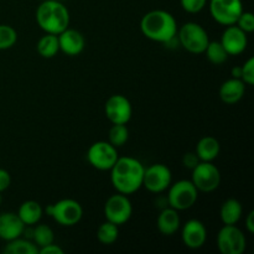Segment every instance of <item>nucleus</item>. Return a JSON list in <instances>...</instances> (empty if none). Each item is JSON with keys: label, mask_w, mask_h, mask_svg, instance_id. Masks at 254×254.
<instances>
[{"label": "nucleus", "mask_w": 254, "mask_h": 254, "mask_svg": "<svg viewBox=\"0 0 254 254\" xmlns=\"http://www.w3.org/2000/svg\"><path fill=\"white\" fill-rule=\"evenodd\" d=\"M45 212L64 227L76 226L83 217V208L81 203L72 198H64L56 203L46 206Z\"/></svg>", "instance_id": "obj_5"}, {"label": "nucleus", "mask_w": 254, "mask_h": 254, "mask_svg": "<svg viewBox=\"0 0 254 254\" xmlns=\"http://www.w3.org/2000/svg\"><path fill=\"white\" fill-rule=\"evenodd\" d=\"M183 163H184V165L186 166V168H189V169H191V170H192V169L195 168V166L197 165L198 163H200V159L197 158L196 153H188V154H185V155H184Z\"/></svg>", "instance_id": "obj_34"}, {"label": "nucleus", "mask_w": 254, "mask_h": 254, "mask_svg": "<svg viewBox=\"0 0 254 254\" xmlns=\"http://www.w3.org/2000/svg\"><path fill=\"white\" fill-rule=\"evenodd\" d=\"M57 37H59L60 51L67 56H78L86 46V40L78 30L67 27L61 34L57 35Z\"/></svg>", "instance_id": "obj_16"}, {"label": "nucleus", "mask_w": 254, "mask_h": 254, "mask_svg": "<svg viewBox=\"0 0 254 254\" xmlns=\"http://www.w3.org/2000/svg\"><path fill=\"white\" fill-rule=\"evenodd\" d=\"M217 248L221 254H243L247 248L245 233L236 225H223L218 231Z\"/></svg>", "instance_id": "obj_8"}, {"label": "nucleus", "mask_w": 254, "mask_h": 254, "mask_svg": "<svg viewBox=\"0 0 254 254\" xmlns=\"http://www.w3.org/2000/svg\"><path fill=\"white\" fill-rule=\"evenodd\" d=\"M119 237V228L114 223L109 222L106 220V222L101 223L97 230V240L104 246H111L117 242Z\"/></svg>", "instance_id": "obj_25"}, {"label": "nucleus", "mask_w": 254, "mask_h": 254, "mask_svg": "<svg viewBox=\"0 0 254 254\" xmlns=\"http://www.w3.org/2000/svg\"><path fill=\"white\" fill-rule=\"evenodd\" d=\"M4 253L6 254H39V248L27 238H15L6 242L4 247Z\"/></svg>", "instance_id": "obj_24"}, {"label": "nucleus", "mask_w": 254, "mask_h": 254, "mask_svg": "<svg viewBox=\"0 0 254 254\" xmlns=\"http://www.w3.org/2000/svg\"><path fill=\"white\" fill-rule=\"evenodd\" d=\"M156 225H158L159 232L163 236L166 237H170L174 236L179 230H180L181 226V220L180 216H179V211H176L173 207H166L161 210V212L159 213L158 221H156Z\"/></svg>", "instance_id": "obj_18"}, {"label": "nucleus", "mask_w": 254, "mask_h": 254, "mask_svg": "<svg viewBox=\"0 0 254 254\" xmlns=\"http://www.w3.org/2000/svg\"><path fill=\"white\" fill-rule=\"evenodd\" d=\"M241 79L245 82L246 86H253L254 84V57H251L241 66Z\"/></svg>", "instance_id": "obj_31"}, {"label": "nucleus", "mask_w": 254, "mask_h": 254, "mask_svg": "<svg viewBox=\"0 0 254 254\" xmlns=\"http://www.w3.org/2000/svg\"><path fill=\"white\" fill-rule=\"evenodd\" d=\"M191 181L198 192H212L221 184V173L212 161H200L192 169Z\"/></svg>", "instance_id": "obj_7"}, {"label": "nucleus", "mask_w": 254, "mask_h": 254, "mask_svg": "<svg viewBox=\"0 0 254 254\" xmlns=\"http://www.w3.org/2000/svg\"><path fill=\"white\" fill-rule=\"evenodd\" d=\"M36 22L46 34L59 35L69 26V11L59 0H46L37 7Z\"/></svg>", "instance_id": "obj_3"}, {"label": "nucleus", "mask_w": 254, "mask_h": 254, "mask_svg": "<svg viewBox=\"0 0 254 254\" xmlns=\"http://www.w3.org/2000/svg\"><path fill=\"white\" fill-rule=\"evenodd\" d=\"M173 183L171 170L164 164H153L144 170L143 186L151 193H161Z\"/></svg>", "instance_id": "obj_12"}, {"label": "nucleus", "mask_w": 254, "mask_h": 254, "mask_svg": "<svg viewBox=\"0 0 254 254\" xmlns=\"http://www.w3.org/2000/svg\"><path fill=\"white\" fill-rule=\"evenodd\" d=\"M129 130L127 128V124H113L109 129L108 141L116 148H121L128 141Z\"/></svg>", "instance_id": "obj_28"}, {"label": "nucleus", "mask_w": 254, "mask_h": 254, "mask_svg": "<svg viewBox=\"0 0 254 254\" xmlns=\"http://www.w3.org/2000/svg\"><path fill=\"white\" fill-rule=\"evenodd\" d=\"M183 243L190 250H200L207 241V228L200 220H189L181 230Z\"/></svg>", "instance_id": "obj_15"}, {"label": "nucleus", "mask_w": 254, "mask_h": 254, "mask_svg": "<svg viewBox=\"0 0 254 254\" xmlns=\"http://www.w3.org/2000/svg\"><path fill=\"white\" fill-rule=\"evenodd\" d=\"M25 225L17 213L2 212L0 213V238L5 242L15 240L22 236Z\"/></svg>", "instance_id": "obj_17"}, {"label": "nucleus", "mask_w": 254, "mask_h": 254, "mask_svg": "<svg viewBox=\"0 0 254 254\" xmlns=\"http://www.w3.org/2000/svg\"><path fill=\"white\" fill-rule=\"evenodd\" d=\"M208 61L213 64H222L228 60V54L220 41H210L205 52Z\"/></svg>", "instance_id": "obj_27"}, {"label": "nucleus", "mask_w": 254, "mask_h": 254, "mask_svg": "<svg viewBox=\"0 0 254 254\" xmlns=\"http://www.w3.org/2000/svg\"><path fill=\"white\" fill-rule=\"evenodd\" d=\"M241 30L246 32V34H251L254 31V16L251 11H245L243 10L242 14L238 16L236 24Z\"/></svg>", "instance_id": "obj_30"}, {"label": "nucleus", "mask_w": 254, "mask_h": 254, "mask_svg": "<svg viewBox=\"0 0 254 254\" xmlns=\"http://www.w3.org/2000/svg\"><path fill=\"white\" fill-rule=\"evenodd\" d=\"M32 242L37 248H42L55 242V233L52 228L47 225H37L32 228Z\"/></svg>", "instance_id": "obj_26"}, {"label": "nucleus", "mask_w": 254, "mask_h": 254, "mask_svg": "<svg viewBox=\"0 0 254 254\" xmlns=\"http://www.w3.org/2000/svg\"><path fill=\"white\" fill-rule=\"evenodd\" d=\"M176 19L165 10H151L140 20V30L146 39L168 44L178 34Z\"/></svg>", "instance_id": "obj_2"}, {"label": "nucleus", "mask_w": 254, "mask_h": 254, "mask_svg": "<svg viewBox=\"0 0 254 254\" xmlns=\"http://www.w3.org/2000/svg\"><path fill=\"white\" fill-rule=\"evenodd\" d=\"M210 14L216 22L223 26L235 25L243 11L241 0H210Z\"/></svg>", "instance_id": "obj_11"}, {"label": "nucleus", "mask_w": 254, "mask_h": 254, "mask_svg": "<svg viewBox=\"0 0 254 254\" xmlns=\"http://www.w3.org/2000/svg\"><path fill=\"white\" fill-rule=\"evenodd\" d=\"M246 93V84L241 78H230L220 87V98L226 104H236L243 98Z\"/></svg>", "instance_id": "obj_19"}, {"label": "nucleus", "mask_w": 254, "mask_h": 254, "mask_svg": "<svg viewBox=\"0 0 254 254\" xmlns=\"http://www.w3.org/2000/svg\"><path fill=\"white\" fill-rule=\"evenodd\" d=\"M220 42L228 56H238L247 49L248 37L247 34L241 30L237 25H230V26H226L225 31L222 32Z\"/></svg>", "instance_id": "obj_14"}, {"label": "nucleus", "mask_w": 254, "mask_h": 254, "mask_svg": "<svg viewBox=\"0 0 254 254\" xmlns=\"http://www.w3.org/2000/svg\"><path fill=\"white\" fill-rule=\"evenodd\" d=\"M145 166L133 156L118 158L111 169V183L117 192L123 195L135 193L143 188V176Z\"/></svg>", "instance_id": "obj_1"}, {"label": "nucleus", "mask_w": 254, "mask_h": 254, "mask_svg": "<svg viewBox=\"0 0 254 254\" xmlns=\"http://www.w3.org/2000/svg\"><path fill=\"white\" fill-rule=\"evenodd\" d=\"M241 72H242V69H241V66L233 67L232 71H231V76H232L233 78H241Z\"/></svg>", "instance_id": "obj_37"}, {"label": "nucleus", "mask_w": 254, "mask_h": 254, "mask_svg": "<svg viewBox=\"0 0 254 254\" xmlns=\"http://www.w3.org/2000/svg\"><path fill=\"white\" fill-rule=\"evenodd\" d=\"M2 203V196H1V192H0V205Z\"/></svg>", "instance_id": "obj_38"}, {"label": "nucleus", "mask_w": 254, "mask_h": 254, "mask_svg": "<svg viewBox=\"0 0 254 254\" xmlns=\"http://www.w3.org/2000/svg\"><path fill=\"white\" fill-rule=\"evenodd\" d=\"M168 205L176 211H185L192 207L198 198V190L191 180H179L169 186Z\"/></svg>", "instance_id": "obj_6"}, {"label": "nucleus", "mask_w": 254, "mask_h": 254, "mask_svg": "<svg viewBox=\"0 0 254 254\" xmlns=\"http://www.w3.org/2000/svg\"><path fill=\"white\" fill-rule=\"evenodd\" d=\"M131 215H133V206L127 195L117 192L116 195H112L106 201V205H104L106 220L114 223L118 227L126 225L130 220Z\"/></svg>", "instance_id": "obj_10"}, {"label": "nucleus", "mask_w": 254, "mask_h": 254, "mask_svg": "<svg viewBox=\"0 0 254 254\" xmlns=\"http://www.w3.org/2000/svg\"><path fill=\"white\" fill-rule=\"evenodd\" d=\"M39 254H64V250L59 245H55L54 242L51 245H47L45 247L40 248Z\"/></svg>", "instance_id": "obj_35"}, {"label": "nucleus", "mask_w": 254, "mask_h": 254, "mask_svg": "<svg viewBox=\"0 0 254 254\" xmlns=\"http://www.w3.org/2000/svg\"><path fill=\"white\" fill-rule=\"evenodd\" d=\"M221 145L213 136H203L196 145V155L200 161H213L220 155Z\"/></svg>", "instance_id": "obj_21"}, {"label": "nucleus", "mask_w": 254, "mask_h": 254, "mask_svg": "<svg viewBox=\"0 0 254 254\" xmlns=\"http://www.w3.org/2000/svg\"><path fill=\"white\" fill-rule=\"evenodd\" d=\"M42 215H44V208L41 207L37 201L29 200L25 201L20 205L17 210V216L22 221L25 226H34L40 222Z\"/></svg>", "instance_id": "obj_20"}, {"label": "nucleus", "mask_w": 254, "mask_h": 254, "mask_svg": "<svg viewBox=\"0 0 254 254\" xmlns=\"http://www.w3.org/2000/svg\"><path fill=\"white\" fill-rule=\"evenodd\" d=\"M11 184V176L5 169H0V192H4L7 190Z\"/></svg>", "instance_id": "obj_33"}, {"label": "nucleus", "mask_w": 254, "mask_h": 254, "mask_svg": "<svg viewBox=\"0 0 254 254\" xmlns=\"http://www.w3.org/2000/svg\"><path fill=\"white\" fill-rule=\"evenodd\" d=\"M36 50L39 55L44 59H52L56 56L60 51L59 37L54 34H46L39 40L36 45Z\"/></svg>", "instance_id": "obj_23"}, {"label": "nucleus", "mask_w": 254, "mask_h": 254, "mask_svg": "<svg viewBox=\"0 0 254 254\" xmlns=\"http://www.w3.org/2000/svg\"><path fill=\"white\" fill-rule=\"evenodd\" d=\"M118 158V150L109 141H96L89 146L87 151L88 163L99 171L111 170Z\"/></svg>", "instance_id": "obj_9"}, {"label": "nucleus", "mask_w": 254, "mask_h": 254, "mask_svg": "<svg viewBox=\"0 0 254 254\" xmlns=\"http://www.w3.org/2000/svg\"><path fill=\"white\" fill-rule=\"evenodd\" d=\"M17 32L10 25L0 24V51L9 50L16 44Z\"/></svg>", "instance_id": "obj_29"}, {"label": "nucleus", "mask_w": 254, "mask_h": 254, "mask_svg": "<svg viewBox=\"0 0 254 254\" xmlns=\"http://www.w3.org/2000/svg\"><path fill=\"white\" fill-rule=\"evenodd\" d=\"M246 230H247L248 233H251V235H253L254 233V211H250L247 215V217H246Z\"/></svg>", "instance_id": "obj_36"}, {"label": "nucleus", "mask_w": 254, "mask_h": 254, "mask_svg": "<svg viewBox=\"0 0 254 254\" xmlns=\"http://www.w3.org/2000/svg\"><path fill=\"white\" fill-rule=\"evenodd\" d=\"M243 215L242 203L236 198H228L220 208V218L223 225H237Z\"/></svg>", "instance_id": "obj_22"}, {"label": "nucleus", "mask_w": 254, "mask_h": 254, "mask_svg": "<svg viewBox=\"0 0 254 254\" xmlns=\"http://www.w3.org/2000/svg\"><path fill=\"white\" fill-rule=\"evenodd\" d=\"M104 112L112 124H128L133 114V108L126 96L113 94L107 99Z\"/></svg>", "instance_id": "obj_13"}, {"label": "nucleus", "mask_w": 254, "mask_h": 254, "mask_svg": "<svg viewBox=\"0 0 254 254\" xmlns=\"http://www.w3.org/2000/svg\"><path fill=\"white\" fill-rule=\"evenodd\" d=\"M176 36L180 46H183L190 54L195 55L203 54L210 42L207 31L203 29V26L193 21L186 22L180 29H178Z\"/></svg>", "instance_id": "obj_4"}, {"label": "nucleus", "mask_w": 254, "mask_h": 254, "mask_svg": "<svg viewBox=\"0 0 254 254\" xmlns=\"http://www.w3.org/2000/svg\"><path fill=\"white\" fill-rule=\"evenodd\" d=\"M181 7L189 14H197L207 4V0H180Z\"/></svg>", "instance_id": "obj_32"}]
</instances>
